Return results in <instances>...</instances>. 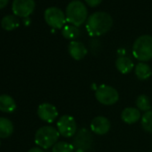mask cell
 Wrapping results in <instances>:
<instances>
[{
    "instance_id": "6da1fadb",
    "label": "cell",
    "mask_w": 152,
    "mask_h": 152,
    "mask_svg": "<svg viewBox=\"0 0 152 152\" xmlns=\"http://www.w3.org/2000/svg\"><path fill=\"white\" fill-rule=\"evenodd\" d=\"M113 26V19L107 12H96L90 15L86 23V30L90 36L98 37L106 34Z\"/></svg>"
},
{
    "instance_id": "7a4b0ae2",
    "label": "cell",
    "mask_w": 152,
    "mask_h": 152,
    "mask_svg": "<svg viewBox=\"0 0 152 152\" xmlns=\"http://www.w3.org/2000/svg\"><path fill=\"white\" fill-rule=\"evenodd\" d=\"M66 21L72 25L79 27L88 19V10L86 6L80 0L70 2L65 11Z\"/></svg>"
},
{
    "instance_id": "3957f363",
    "label": "cell",
    "mask_w": 152,
    "mask_h": 152,
    "mask_svg": "<svg viewBox=\"0 0 152 152\" xmlns=\"http://www.w3.org/2000/svg\"><path fill=\"white\" fill-rule=\"evenodd\" d=\"M132 55L140 62L152 59V37L150 35L140 36L133 43Z\"/></svg>"
},
{
    "instance_id": "277c9868",
    "label": "cell",
    "mask_w": 152,
    "mask_h": 152,
    "mask_svg": "<svg viewBox=\"0 0 152 152\" xmlns=\"http://www.w3.org/2000/svg\"><path fill=\"white\" fill-rule=\"evenodd\" d=\"M59 132L53 126H42L35 133V143L41 148L53 147L59 138Z\"/></svg>"
},
{
    "instance_id": "5b68a950",
    "label": "cell",
    "mask_w": 152,
    "mask_h": 152,
    "mask_svg": "<svg viewBox=\"0 0 152 152\" xmlns=\"http://www.w3.org/2000/svg\"><path fill=\"white\" fill-rule=\"evenodd\" d=\"M44 19L46 23L54 29H63L65 25L66 16L64 12L58 7H48L44 13Z\"/></svg>"
},
{
    "instance_id": "8992f818",
    "label": "cell",
    "mask_w": 152,
    "mask_h": 152,
    "mask_svg": "<svg viewBox=\"0 0 152 152\" xmlns=\"http://www.w3.org/2000/svg\"><path fill=\"white\" fill-rule=\"evenodd\" d=\"M97 100L106 106L115 104L119 99L118 91L109 85H101L98 88L95 92Z\"/></svg>"
},
{
    "instance_id": "52a82bcc",
    "label": "cell",
    "mask_w": 152,
    "mask_h": 152,
    "mask_svg": "<svg viewBox=\"0 0 152 152\" xmlns=\"http://www.w3.org/2000/svg\"><path fill=\"white\" fill-rule=\"evenodd\" d=\"M93 139L91 133L87 129H81L74 135L72 145L76 152H86L91 148Z\"/></svg>"
},
{
    "instance_id": "ba28073f",
    "label": "cell",
    "mask_w": 152,
    "mask_h": 152,
    "mask_svg": "<svg viewBox=\"0 0 152 152\" xmlns=\"http://www.w3.org/2000/svg\"><path fill=\"white\" fill-rule=\"evenodd\" d=\"M57 131L59 132L60 135L65 138H71L76 134L77 132V124H76L75 119L69 115H62L57 123Z\"/></svg>"
},
{
    "instance_id": "9c48e42d",
    "label": "cell",
    "mask_w": 152,
    "mask_h": 152,
    "mask_svg": "<svg viewBox=\"0 0 152 152\" xmlns=\"http://www.w3.org/2000/svg\"><path fill=\"white\" fill-rule=\"evenodd\" d=\"M35 9L34 0H14L12 10L14 15L17 17L27 18Z\"/></svg>"
},
{
    "instance_id": "30bf717a",
    "label": "cell",
    "mask_w": 152,
    "mask_h": 152,
    "mask_svg": "<svg viewBox=\"0 0 152 152\" xmlns=\"http://www.w3.org/2000/svg\"><path fill=\"white\" fill-rule=\"evenodd\" d=\"M39 117L46 123H53L58 116V111L56 107L50 103H43L38 107Z\"/></svg>"
},
{
    "instance_id": "8fae6325",
    "label": "cell",
    "mask_w": 152,
    "mask_h": 152,
    "mask_svg": "<svg viewBox=\"0 0 152 152\" xmlns=\"http://www.w3.org/2000/svg\"><path fill=\"white\" fill-rule=\"evenodd\" d=\"M91 129L98 135H104L110 130V122L105 116H97L91 121Z\"/></svg>"
},
{
    "instance_id": "7c38bea8",
    "label": "cell",
    "mask_w": 152,
    "mask_h": 152,
    "mask_svg": "<svg viewBox=\"0 0 152 152\" xmlns=\"http://www.w3.org/2000/svg\"><path fill=\"white\" fill-rule=\"evenodd\" d=\"M68 52L70 56L75 60L83 59L88 53L87 48L84 46V44H83L80 41H76V40H72L69 43Z\"/></svg>"
},
{
    "instance_id": "4fadbf2b",
    "label": "cell",
    "mask_w": 152,
    "mask_h": 152,
    "mask_svg": "<svg viewBox=\"0 0 152 152\" xmlns=\"http://www.w3.org/2000/svg\"><path fill=\"white\" fill-rule=\"evenodd\" d=\"M122 120L128 124H132L136 123L140 118V113L138 108L135 107H126L122 112Z\"/></svg>"
},
{
    "instance_id": "5bb4252c",
    "label": "cell",
    "mask_w": 152,
    "mask_h": 152,
    "mask_svg": "<svg viewBox=\"0 0 152 152\" xmlns=\"http://www.w3.org/2000/svg\"><path fill=\"white\" fill-rule=\"evenodd\" d=\"M16 109L15 99L7 94L0 95V111L4 113H12Z\"/></svg>"
},
{
    "instance_id": "9a60e30c",
    "label": "cell",
    "mask_w": 152,
    "mask_h": 152,
    "mask_svg": "<svg viewBox=\"0 0 152 152\" xmlns=\"http://www.w3.org/2000/svg\"><path fill=\"white\" fill-rule=\"evenodd\" d=\"M115 67L121 73L126 74L133 69L134 64L129 57L121 56L115 61Z\"/></svg>"
},
{
    "instance_id": "2e32d148",
    "label": "cell",
    "mask_w": 152,
    "mask_h": 152,
    "mask_svg": "<svg viewBox=\"0 0 152 152\" xmlns=\"http://www.w3.org/2000/svg\"><path fill=\"white\" fill-rule=\"evenodd\" d=\"M135 74L139 80L145 81L148 80L151 76L152 69L148 64H145L144 62H140L135 67Z\"/></svg>"
},
{
    "instance_id": "e0dca14e",
    "label": "cell",
    "mask_w": 152,
    "mask_h": 152,
    "mask_svg": "<svg viewBox=\"0 0 152 152\" xmlns=\"http://www.w3.org/2000/svg\"><path fill=\"white\" fill-rule=\"evenodd\" d=\"M14 132L13 123L6 117H0V138H8Z\"/></svg>"
},
{
    "instance_id": "ac0fdd59",
    "label": "cell",
    "mask_w": 152,
    "mask_h": 152,
    "mask_svg": "<svg viewBox=\"0 0 152 152\" xmlns=\"http://www.w3.org/2000/svg\"><path fill=\"white\" fill-rule=\"evenodd\" d=\"M1 26L6 31H13L19 26V20L15 15H7L1 21Z\"/></svg>"
},
{
    "instance_id": "d6986e66",
    "label": "cell",
    "mask_w": 152,
    "mask_h": 152,
    "mask_svg": "<svg viewBox=\"0 0 152 152\" xmlns=\"http://www.w3.org/2000/svg\"><path fill=\"white\" fill-rule=\"evenodd\" d=\"M62 35L64 36V38L67 39L73 40L76 38L79 37L80 31L78 27L72 25V24H68V25H64V27L62 29Z\"/></svg>"
},
{
    "instance_id": "ffe728a7",
    "label": "cell",
    "mask_w": 152,
    "mask_h": 152,
    "mask_svg": "<svg viewBox=\"0 0 152 152\" xmlns=\"http://www.w3.org/2000/svg\"><path fill=\"white\" fill-rule=\"evenodd\" d=\"M136 106L139 110L148 112L151 110V103L148 97L146 95H140L136 99Z\"/></svg>"
},
{
    "instance_id": "44dd1931",
    "label": "cell",
    "mask_w": 152,
    "mask_h": 152,
    "mask_svg": "<svg viewBox=\"0 0 152 152\" xmlns=\"http://www.w3.org/2000/svg\"><path fill=\"white\" fill-rule=\"evenodd\" d=\"M73 151H74L73 145L65 141L56 142L52 147V152H73Z\"/></svg>"
},
{
    "instance_id": "7402d4cb",
    "label": "cell",
    "mask_w": 152,
    "mask_h": 152,
    "mask_svg": "<svg viewBox=\"0 0 152 152\" xmlns=\"http://www.w3.org/2000/svg\"><path fill=\"white\" fill-rule=\"evenodd\" d=\"M141 125L146 132H152V110L146 112L142 115Z\"/></svg>"
},
{
    "instance_id": "603a6c76",
    "label": "cell",
    "mask_w": 152,
    "mask_h": 152,
    "mask_svg": "<svg viewBox=\"0 0 152 152\" xmlns=\"http://www.w3.org/2000/svg\"><path fill=\"white\" fill-rule=\"evenodd\" d=\"M85 2L91 7H96L101 4L102 0H85Z\"/></svg>"
},
{
    "instance_id": "cb8c5ba5",
    "label": "cell",
    "mask_w": 152,
    "mask_h": 152,
    "mask_svg": "<svg viewBox=\"0 0 152 152\" xmlns=\"http://www.w3.org/2000/svg\"><path fill=\"white\" fill-rule=\"evenodd\" d=\"M9 0H0V9L5 8L8 5Z\"/></svg>"
},
{
    "instance_id": "d4e9b609",
    "label": "cell",
    "mask_w": 152,
    "mask_h": 152,
    "mask_svg": "<svg viewBox=\"0 0 152 152\" xmlns=\"http://www.w3.org/2000/svg\"><path fill=\"white\" fill-rule=\"evenodd\" d=\"M28 152H44V151L42 150V148H38V147H36V148H31Z\"/></svg>"
},
{
    "instance_id": "484cf974",
    "label": "cell",
    "mask_w": 152,
    "mask_h": 152,
    "mask_svg": "<svg viewBox=\"0 0 152 152\" xmlns=\"http://www.w3.org/2000/svg\"><path fill=\"white\" fill-rule=\"evenodd\" d=\"M23 23H24V24H25L26 26L30 25V23H31V20H30V18H29V17H27V18H24V20H23Z\"/></svg>"
},
{
    "instance_id": "4316f807",
    "label": "cell",
    "mask_w": 152,
    "mask_h": 152,
    "mask_svg": "<svg viewBox=\"0 0 152 152\" xmlns=\"http://www.w3.org/2000/svg\"><path fill=\"white\" fill-rule=\"evenodd\" d=\"M0 145H1V140H0Z\"/></svg>"
}]
</instances>
